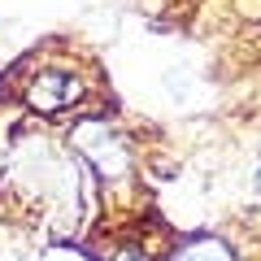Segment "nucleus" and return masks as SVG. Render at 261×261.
<instances>
[{"label":"nucleus","mask_w":261,"mask_h":261,"mask_svg":"<svg viewBox=\"0 0 261 261\" xmlns=\"http://www.w3.org/2000/svg\"><path fill=\"white\" fill-rule=\"evenodd\" d=\"M79 96H83V79L70 74V70H39L35 83L27 87L31 109H39V113H61V109H70Z\"/></svg>","instance_id":"f257e3e1"},{"label":"nucleus","mask_w":261,"mask_h":261,"mask_svg":"<svg viewBox=\"0 0 261 261\" xmlns=\"http://www.w3.org/2000/svg\"><path fill=\"white\" fill-rule=\"evenodd\" d=\"M170 261H235V257H231V248H226L222 240H192V244H183Z\"/></svg>","instance_id":"f03ea898"},{"label":"nucleus","mask_w":261,"mask_h":261,"mask_svg":"<svg viewBox=\"0 0 261 261\" xmlns=\"http://www.w3.org/2000/svg\"><path fill=\"white\" fill-rule=\"evenodd\" d=\"M118 261H144V257H140V252H122Z\"/></svg>","instance_id":"7ed1b4c3"},{"label":"nucleus","mask_w":261,"mask_h":261,"mask_svg":"<svg viewBox=\"0 0 261 261\" xmlns=\"http://www.w3.org/2000/svg\"><path fill=\"white\" fill-rule=\"evenodd\" d=\"M257 196H261V166H257Z\"/></svg>","instance_id":"20e7f679"}]
</instances>
